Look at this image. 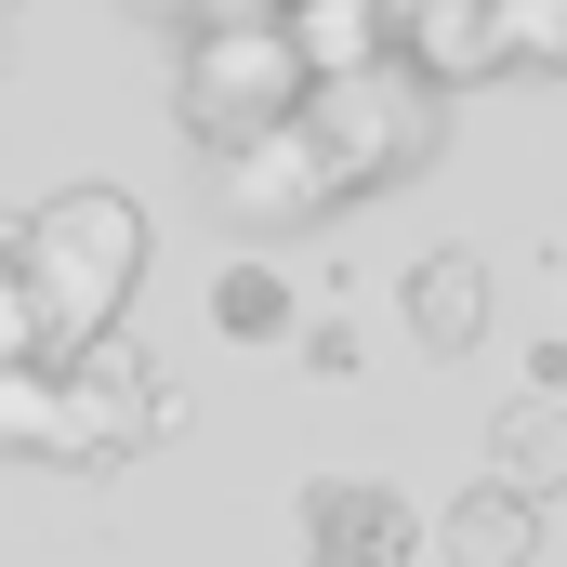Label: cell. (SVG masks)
I'll return each mask as SVG.
<instances>
[{
	"mask_svg": "<svg viewBox=\"0 0 567 567\" xmlns=\"http://www.w3.org/2000/svg\"><path fill=\"white\" fill-rule=\"evenodd\" d=\"M303 93H317V66H303L290 13H265V0L198 13V40H185V145H198V158L290 133V120H303Z\"/></svg>",
	"mask_w": 567,
	"mask_h": 567,
	"instance_id": "6da1fadb",
	"label": "cell"
},
{
	"mask_svg": "<svg viewBox=\"0 0 567 567\" xmlns=\"http://www.w3.org/2000/svg\"><path fill=\"white\" fill-rule=\"evenodd\" d=\"M13 265L40 290L53 343H93V330H120V303H133V278H145V212L120 185H66V198H40V212L13 225Z\"/></svg>",
	"mask_w": 567,
	"mask_h": 567,
	"instance_id": "7a4b0ae2",
	"label": "cell"
},
{
	"mask_svg": "<svg viewBox=\"0 0 567 567\" xmlns=\"http://www.w3.org/2000/svg\"><path fill=\"white\" fill-rule=\"evenodd\" d=\"M303 145H317L330 198H370V185L423 172L435 145H449V93H435L410 53H383V66H343V80H317V93H303Z\"/></svg>",
	"mask_w": 567,
	"mask_h": 567,
	"instance_id": "3957f363",
	"label": "cell"
},
{
	"mask_svg": "<svg viewBox=\"0 0 567 567\" xmlns=\"http://www.w3.org/2000/svg\"><path fill=\"white\" fill-rule=\"evenodd\" d=\"M158 423H172V396H158V370H145V343H133V330H93V343H66V370H53V462L106 475V462L158 449Z\"/></svg>",
	"mask_w": 567,
	"mask_h": 567,
	"instance_id": "277c9868",
	"label": "cell"
},
{
	"mask_svg": "<svg viewBox=\"0 0 567 567\" xmlns=\"http://www.w3.org/2000/svg\"><path fill=\"white\" fill-rule=\"evenodd\" d=\"M303 555L317 567H410L423 555V515H410L383 475H317V488H303Z\"/></svg>",
	"mask_w": 567,
	"mask_h": 567,
	"instance_id": "5b68a950",
	"label": "cell"
},
{
	"mask_svg": "<svg viewBox=\"0 0 567 567\" xmlns=\"http://www.w3.org/2000/svg\"><path fill=\"white\" fill-rule=\"evenodd\" d=\"M212 185H225V212H251V225H290V212H330V172H317V145H303V120L265 145H225L212 158Z\"/></svg>",
	"mask_w": 567,
	"mask_h": 567,
	"instance_id": "8992f818",
	"label": "cell"
},
{
	"mask_svg": "<svg viewBox=\"0 0 567 567\" xmlns=\"http://www.w3.org/2000/svg\"><path fill=\"white\" fill-rule=\"evenodd\" d=\"M435 542H449V567H528L542 555V502L502 488V475H475V488L435 515Z\"/></svg>",
	"mask_w": 567,
	"mask_h": 567,
	"instance_id": "52a82bcc",
	"label": "cell"
},
{
	"mask_svg": "<svg viewBox=\"0 0 567 567\" xmlns=\"http://www.w3.org/2000/svg\"><path fill=\"white\" fill-rule=\"evenodd\" d=\"M488 475L528 488V502H555L567 488V396H542V383L502 396V410H488Z\"/></svg>",
	"mask_w": 567,
	"mask_h": 567,
	"instance_id": "ba28073f",
	"label": "cell"
},
{
	"mask_svg": "<svg viewBox=\"0 0 567 567\" xmlns=\"http://www.w3.org/2000/svg\"><path fill=\"white\" fill-rule=\"evenodd\" d=\"M396 303H410L423 357H462V343L488 330V265H475V251H423V265L396 278Z\"/></svg>",
	"mask_w": 567,
	"mask_h": 567,
	"instance_id": "9c48e42d",
	"label": "cell"
},
{
	"mask_svg": "<svg viewBox=\"0 0 567 567\" xmlns=\"http://www.w3.org/2000/svg\"><path fill=\"white\" fill-rule=\"evenodd\" d=\"M396 53L423 66L435 93H449V80H488V66H502V13H488V0H423Z\"/></svg>",
	"mask_w": 567,
	"mask_h": 567,
	"instance_id": "30bf717a",
	"label": "cell"
},
{
	"mask_svg": "<svg viewBox=\"0 0 567 567\" xmlns=\"http://www.w3.org/2000/svg\"><path fill=\"white\" fill-rule=\"evenodd\" d=\"M212 317H225V343H278V330H290V278H278V265H225Z\"/></svg>",
	"mask_w": 567,
	"mask_h": 567,
	"instance_id": "8fae6325",
	"label": "cell"
},
{
	"mask_svg": "<svg viewBox=\"0 0 567 567\" xmlns=\"http://www.w3.org/2000/svg\"><path fill=\"white\" fill-rule=\"evenodd\" d=\"M53 357V317H40V290L13 265V238H0V370H40Z\"/></svg>",
	"mask_w": 567,
	"mask_h": 567,
	"instance_id": "7c38bea8",
	"label": "cell"
},
{
	"mask_svg": "<svg viewBox=\"0 0 567 567\" xmlns=\"http://www.w3.org/2000/svg\"><path fill=\"white\" fill-rule=\"evenodd\" d=\"M0 449L53 462V370H0Z\"/></svg>",
	"mask_w": 567,
	"mask_h": 567,
	"instance_id": "4fadbf2b",
	"label": "cell"
},
{
	"mask_svg": "<svg viewBox=\"0 0 567 567\" xmlns=\"http://www.w3.org/2000/svg\"><path fill=\"white\" fill-rule=\"evenodd\" d=\"M502 13V66H555L567 80V0H488Z\"/></svg>",
	"mask_w": 567,
	"mask_h": 567,
	"instance_id": "5bb4252c",
	"label": "cell"
},
{
	"mask_svg": "<svg viewBox=\"0 0 567 567\" xmlns=\"http://www.w3.org/2000/svg\"><path fill=\"white\" fill-rule=\"evenodd\" d=\"M133 13H225V0H133Z\"/></svg>",
	"mask_w": 567,
	"mask_h": 567,
	"instance_id": "9a60e30c",
	"label": "cell"
}]
</instances>
